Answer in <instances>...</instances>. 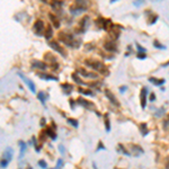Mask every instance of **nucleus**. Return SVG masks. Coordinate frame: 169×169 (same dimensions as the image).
<instances>
[{
  "mask_svg": "<svg viewBox=\"0 0 169 169\" xmlns=\"http://www.w3.org/2000/svg\"><path fill=\"white\" fill-rule=\"evenodd\" d=\"M58 40L60 42H62L63 44L69 46V48H79V46L81 45V41L80 40H76L71 33H68L66 31H61L58 34Z\"/></svg>",
  "mask_w": 169,
  "mask_h": 169,
  "instance_id": "obj_1",
  "label": "nucleus"
},
{
  "mask_svg": "<svg viewBox=\"0 0 169 169\" xmlns=\"http://www.w3.org/2000/svg\"><path fill=\"white\" fill-rule=\"evenodd\" d=\"M83 63H85V66L86 67L95 70V71H98V72H100V73H105V75L108 73V71H107V69H106V66H105L102 61H99V60L86 59L83 61Z\"/></svg>",
  "mask_w": 169,
  "mask_h": 169,
  "instance_id": "obj_2",
  "label": "nucleus"
},
{
  "mask_svg": "<svg viewBox=\"0 0 169 169\" xmlns=\"http://www.w3.org/2000/svg\"><path fill=\"white\" fill-rule=\"evenodd\" d=\"M45 26H44V23L42 19H36L33 25V32H34L35 35L37 36H41V35H44L45 34Z\"/></svg>",
  "mask_w": 169,
  "mask_h": 169,
  "instance_id": "obj_3",
  "label": "nucleus"
},
{
  "mask_svg": "<svg viewBox=\"0 0 169 169\" xmlns=\"http://www.w3.org/2000/svg\"><path fill=\"white\" fill-rule=\"evenodd\" d=\"M89 21H90L89 16H83V17L80 19L79 24H78V27L76 28L77 33H85V32L87 31L88 26H89Z\"/></svg>",
  "mask_w": 169,
  "mask_h": 169,
  "instance_id": "obj_4",
  "label": "nucleus"
},
{
  "mask_svg": "<svg viewBox=\"0 0 169 169\" xmlns=\"http://www.w3.org/2000/svg\"><path fill=\"white\" fill-rule=\"evenodd\" d=\"M48 46L51 48H53L55 52H58L59 54H61L62 56H66V52H64V50H63V48L61 46V45L59 44V42L58 41H54V40H50V41L48 42Z\"/></svg>",
  "mask_w": 169,
  "mask_h": 169,
  "instance_id": "obj_5",
  "label": "nucleus"
},
{
  "mask_svg": "<svg viewBox=\"0 0 169 169\" xmlns=\"http://www.w3.org/2000/svg\"><path fill=\"white\" fill-rule=\"evenodd\" d=\"M86 6L83 5V2H76L75 5H72L71 7H70V13L73 15H78L80 13H83V11L86 10Z\"/></svg>",
  "mask_w": 169,
  "mask_h": 169,
  "instance_id": "obj_6",
  "label": "nucleus"
},
{
  "mask_svg": "<svg viewBox=\"0 0 169 169\" xmlns=\"http://www.w3.org/2000/svg\"><path fill=\"white\" fill-rule=\"evenodd\" d=\"M104 48L108 52H117V45L114 40H107L104 43Z\"/></svg>",
  "mask_w": 169,
  "mask_h": 169,
  "instance_id": "obj_7",
  "label": "nucleus"
},
{
  "mask_svg": "<svg viewBox=\"0 0 169 169\" xmlns=\"http://www.w3.org/2000/svg\"><path fill=\"white\" fill-rule=\"evenodd\" d=\"M77 73H80L83 77L85 78H90V79H96L97 78V75L94 72H90L88 70H86L85 68H78L77 69Z\"/></svg>",
  "mask_w": 169,
  "mask_h": 169,
  "instance_id": "obj_8",
  "label": "nucleus"
},
{
  "mask_svg": "<svg viewBox=\"0 0 169 169\" xmlns=\"http://www.w3.org/2000/svg\"><path fill=\"white\" fill-rule=\"evenodd\" d=\"M18 76H19V77L21 78V79L24 80V83H26V85L28 86V88H29V89L32 90V93H33V94L36 93V88H35V85H34V83H33V81H32L31 79H28V78H26V77H25L24 75H23V73H18Z\"/></svg>",
  "mask_w": 169,
  "mask_h": 169,
  "instance_id": "obj_9",
  "label": "nucleus"
},
{
  "mask_svg": "<svg viewBox=\"0 0 169 169\" xmlns=\"http://www.w3.org/2000/svg\"><path fill=\"white\" fill-rule=\"evenodd\" d=\"M147 95H148V89L143 87L141 89V93H140V102H141L142 108H145V106H147Z\"/></svg>",
  "mask_w": 169,
  "mask_h": 169,
  "instance_id": "obj_10",
  "label": "nucleus"
},
{
  "mask_svg": "<svg viewBox=\"0 0 169 169\" xmlns=\"http://www.w3.org/2000/svg\"><path fill=\"white\" fill-rule=\"evenodd\" d=\"M50 5H51V8L53 10L56 11V13H59V11L62 9L63 2H62V0H51Z\"/></svg>",
  "mask_w": 169,
  "mask_h": 169,
  "instance_id": "obj_11",
  "label": "nucleus"
},
{
  "mask_svg": "<svg viewBox=\"0 0 169 169\" xmlns=\"http://www.w3.org/2000/svg\"><path fill=\"white\" fill-rule=\"evenodd\" d=\"M130 150H131V155L134 156V157H139L140 155L143 153V149L140 147V145H135V144H131L130 145Z\"/></svg>",
  "mask_w": 169,
  "mask_h": 169,
  "instance_id": "obj_12",
  "label": "nucleus"
},
{
  "mask_svg": "<svg viewBox=\"0 0 169 169\" xmlns=\"http://www.w3.org/2000/svg\"><path fill=\"white\" fill-rule=\"evenodd\" d=\"M31 66L33 68H36V69H41V70H45L48 68V64L43 61H40V60H33L31 62Z\"/></svg>",
  "mask_w": 169,
  "mask_h": 169,
  "instance_id": "obj_13",
  "label": "nucleus"
},
{
  "mask_svg": "<svg viewBox=\"0 0 169 169\" xmlns=\"http://www.w3.org/2000/svg\"><path fill=\"white\" fill-rule=\"evenodd\" d=\"M104 93H105V96H106L107 98L110 100V103L114 104L115 106H120V103H118V100L116 99V97H115L113 94L110 93L109 89H105V90H104Z\"/></svg>",
  "mask_w": 169,
  "mask_h": 169,
  "instance_id": "obj_14",
  "label": "nucleus"
},
{
  "mask_svg": "<svg viewBox=\"0 0 169 169\" xmlns=\"http://www.w3.org/2000/svg\"><path fill=\"white\" fill-rule=\"evenodd\" d=\"M13 156H14V151H13V149L8 147V148H6V150H5V152H4V158H2V160L9 163V161L13 159Z\"/></svg>",
  "mask_w": 169,
  "mask_h": 169,
  "instance_id": "obj_15",
  "label": "nucleus"
},
{
  "mask_svg": "<svg viewBox=\"0 0 169 169\" xmlns=\"http://www.w3.org/2000/svg\"><path fill=\"white\" fill-rule=\"evenodd\" d=\"M77 103L79 104V105H81V106L88 108V109H91V108H94V104L91 103V102H89V100L83 99V97H79V98L77 99Z\"/></svg>",
  "mask_w": 169,
  "mask_h": 169,
  "instance_id": "obj_16",
  "label": "nucleus"
},
{
  "mask_svg": "<svg viewBox=\"0 0 169 169\" xmlns=\"http://www.w3.org/2000/svg\"><path fill=\"white\" fill-rule=\"evenodd\" d=\"M48 18H50V21H52V24H53V26H54L55 28L60 27V21H59V18H58L56 15L50 13V14H48Z\"/></svg>",
  "mask_w": 169,
  "mask_h": 169,
  "instance_id": "obj_17",
  "label": "nucleus"
},
{
  "mask_svg": "<svg viewBox=\"0 0 169 169\" xmlns=\"http://www.w3.org/2000/svg\"><path fill=\"white\" fill-rule=\"evenodd\" d=\"M38 78L43 80H52V81H58V78L52 75H46V73H37Z\"/></svg>",
  "mask_w": 169,
  "mask_h": 169,
  "instance_id": "obj_18",
  "label": "nucleus"
},
{
  "mask_svg": "<svg viewBox=\"0 0 169 169\" xmlns=\"http://www.w3.org/2000/svg\"><path fill=\"white\" fill-rule=\"evenodd\" d=\"M45 38L48 40V42L50 41L52 38V36H53V28H52V26L50 24L46 26V29H45V34H44Z\"/></svg>",
  "mask_w": 169,
  "mask_h": 169,
  "instance_id": "obj_19",
  "label": "nucleus"
},
{
  "mask_svg": "<svg viewBox=\"0 0 169 169\" xmlns=\"http://www.w3.org/2000/svg\"><path fill=\"white\" fill-rule=\"evenodd\" d=\"M44 58L46 61H50V64H54V63H56V59H55V56L52 53H50V52H48V53H45L44 54Z\"/></svg>",
  "mask_w": 169,
  "mask_h": 169,
  "instance_id": "obj_20",
  "label": "nucleus"
},
{
  "mask_svg": "<svg viewBox=\"0 0 169 169\" xmlns=\"http://www.w3.org/2000/svg\"><path fill=\"white\" fill-rule=\"evenodd\" d=\"M149 81L151 83H153L155 86H161V85H163L166 83L165 79H157V78H153V77L149 78Z\"/></svg>",
  "mask_w": 169,
  "mask_h": 169,
  "instance_id": "obj_21",
  "label": "nucleus"
},
{
  "mask_svg": "<svg viewBox=\"0 0 169 169\" xmlns=\"http://www.w3.org/2000/svg\"><path fill=\"white\" fill-rule=\"evenodd\" d=\"M61 87H62V89L64 90V94H67V95H69L73 89V86L70 85V83H63V85H61Z\"/></svg>",
  "mask_w": 169,
  "mask_h": 169,
  "instance_id": "obj_22",
  "label": "nucleus"
},
{
  "mask_svg": "<svg viewBox=\"0 0 169 169\" xmlns=\"http://www.w3.org/2000/svg\"><path fill=\"white\" fill-rule=\"evenodd\" d=\"M45 132H46V134H48V136H50V138H51L52 140H55V139H56V133L54 132V130H53V129H51V128H46Z\"/></svg>",
  "mask_w": 169,
  "mask_h": 169,
  "instance_id": "obj_23",
  "label": "nucleus"
},
{
  "mask_svg": "<svg viewBox=\"0 0 169 169\" xmlns=\"http://www.w3.org/2000/svg\"><path fill=\"white\" fill-rule=\"evenodd\" d=\"M140 132L142 133V135H143V136H145V135L149 133L148 125L145 124V123H141V124H140Z\"/></svg>",
  "mask_w": 169,
  "mask_h": 169,
  "instance_id": "obj_24",
  "label": "nucleus"
},
{
  "mask_svg": "<svg viewBox=\"0 0 169 169\" xmlns=\"http://www.w3.org/2000/svg\"><path fill=\"white\" fill-rule=\"evenodd\" d=\"M18 144L21 145V152H19V159L23 158V156L25 153V150H26V143L23 141H19L18 142Z\"/></svg>",
  "mask_w": 169,
  "mask_h": 169,
  "instance_id": "obj_25",
  "label": "nucleus"
},
{
  "mask_svg": "<svg viewBox=\"0 0 169 169\" xmlns=\"http://www.w3.org/2000/svg\"><path fill=\"white\" fill-rule=\"evenodd\" d=\"M78 91H79L80 94H83V95H86V96H94V94L91 90L89 89H83V88H81V87H79L78 88Z\"/></svg>",
  "mask_w": 169,
  "mask_h": 169,
  "instance_id": "obj_26",
  "label": "nucleus"
},
{
  "mask_svg": "<svg viewBox=\"0 0 169 169\" xmlns=\"http://www.w3.org/2000/svg\"><path fill=\"white\" fill-rule=\"evenodd\" d=\"M37 97H38V99L41 100V103L45 106V100H46V98L48 97V95H46L45 93H43V91H41V93H38Z\"/></svg>",
  "mask_w": 169,
  "mask_h": 169,
  "instance_id": "obj_27",
  "label": "nucleus"
},
{
  "mask_svg": "<svg viewBox=\"0 0 169 169\" xmlns=\"http://www.w3.org/2000/svg\"><path fill=\"white\" fill-rule=\"evenodd\" d=\"M72 79H73V81H75L76 83H78V85H85V83L80 79V77L77 75V72L72 73Z\"/></svg>",
  "mask_w": 169,
  "mask_h": 169,
  "instance_id": "obj_28",
  "label": "nucleus"
},
{
  "mask_svg": "<svg viewBox=\"0 0 169 169\" xmlns=\"http://www.w3.org/2000/svg\"><path fill=\"white\" fill-rule=\"evenodd\" d=\"M117 150L120 152H121V153H123V155H125V156H131V152H129V151H126V150H125V148L124 147H123V145L122 144H118L117 145Z\"/></svg>",
  "mask_w": 169,
  "mask_h": 169,
  "instance_id": "obj_29",
  "label": "nucleus"
},
{
  "mask_svg": "<svg viewBox=\"0 0 169 169\" xmlns=\"http://www.w3.org/2000/svg\"><path fill=\"white\" fill-rule=\"evenodd\" d=\"M105 128H106L107 132L110 131V124H109V120H108V114H105Z\"/></svg>",
  "mask_w": 169,
  "mask_h": 169,
  "instance_id": "obj_30",
  "label": "nucleus"
},
{
  "mask_svg": "<svg viewBox=\"0 0 169 169\" xmlns=\"http://www.w3.org/2000/svg\"><path fill=\"white\" fill-rule=\"evenodd\" d=\"M68 123H70V124L72 125L73 128H78L79 126V123H78V121L77 120H75V118H68Z\"/></svg>",
  "mask_w": 169,
  "mask_h": 169,
  "instance_id": "obj_31",
  "label": "nucleus"
},
{
  "mask_svg": "<svg viewBox=\"0 0 169 169\" xmlns=\"http://www.w3.org/2000/svg\"><path fill=\"white\" fill-rule=\"evenodd\" d=\"M153 45H155V48H160V50H165V48H166L165 45H162L161 43H160V42H158V41H155V42H153Z\"/></svg>",
  "mask_w": 169,
  "mask_h": 169,
  "instance_id": "obj_32",
  "label": "nucleus"
},
{
  "mask_svg": "<svg viewBox=\"0 0 169 169\" xmlns=\"http://www.w3.org/2000/svg\"><path fill=\"white\" fill-rule=\"evenodd\" d=\"M136 48H138L139 50V53H145V48H143V46H141L139 43H136Z\"/></svg>",
  "mask_w": 169,
  "mask_h": 169,
  "instance_id": "obj_33",
  "label": "nucleus"
},
{
  "mask_svg": "<svg viewBox=\"0 0 169 169\" xmlns=\"http://www.w3.org/2000/svg\"><path fill=\"white\" fill-rule=\"evenodd\" d=\"M62 165H63V160H62V159H59V160H58V162H56V167H55V169H61Z\"/></svg>",
  "mask_w": 169,
  "mask_h": 169,
  "instance_id": "obj_34",
  "label": "nucleus"
},
{
  "mask_svg": "<svg viewBox=\"0 0 169 169\" xmlns=\"http://www.w3.org/2000/svg\"><path fill=\"white\" fill-rule=\"evenodd\" d=\"M38 165H40V167H42L43 169H45L48 167V165H46V162H45L44 160H40V161H38Z\"/></svg>",
  "mask_w": 169,
  "mask_h": 169,
  "instance_id": "obj_35",
  "label": "nucleus"
},
{
  "mask_svg": "<svg viewBox=\"0 0 169 169\" xmlns=\"http://www.w3.org/2000/svg\"><path fill=\"white\" fill-rule=\"evenodd\" d=\"M147 56H145V53H139L138 54V59H140V60H143V59H145Z\"/></svg>",
  "mask_w": 169,
  "mask_h": 169,
  "instance_id": "obj_36",
  "label": "nucleus"
},
{
  "mask_svg": "<svg viewBox=\"0 0 169 169\" xmlns=\"http://www.w3.org/2000/svg\"><path fill=\"white\" fill-rule=\"evenodd\" d=\"M168 126H169V115H168V116H167V120H166V122H165V123H163V128H168Z\"/></svg>",
  "mask_w": 169,
  "mask_h": 169,
  "instance_id": "obj_37",
  "label": "nucleus"
},
{
  "mask_svg": "<svg viewBox=\"0 0 169 169\" xmlns=\"http://www.w3.org/2000/svg\"><path fill=\"white\" fill-rule=\"evenodd\" d=\"M103 149H105V147L103 145L102 142H99V143H98V149H97V151H98V150H103Z\"/></svg>",
  "mask_w": 169,
  "mask_h": 169,
  "instance_id": "obj_38",
  "label": "nucleus"
},
{
  "mask_svg": "<svg viewBox=\"0 0 169 169\" xmlns=\"http://www.w3.org/2000/svg\"><path fill=\"white\" fill-rule=\"evenodd\" d=\"M156 99V96L155 94H150V102H153Z\"/></svg>",
  "mask_w": 169,
  "mask_h": 169,
  "instance_id": "obj_39",
  "label": "nucleus"
},
{
  "mask_svg": "<svg viewBox=\"0 0 169 169\" xmlns=\"http://www.w3.org/2000/svg\"><path fill=\"white\" fill-rule=\"evenodd\" d=\"M166 169H169V157L166 160Z\"/></svg>",
  "mask_w": 169,
  "mask_h": 169,
  "instance_id": "obj_40",
  "label": "nucleus"
},
{
  "mask_svg": "<svg viewBox=\"0 0 169 169\" xmlns=\"http://www.w3.org/2000/svg\"><path fill=\"white\" fill-rule=\"evenodd\" d=\"M40 124H41V126H45V118H42Z\"/></svg>",
  "mask_w": 169,
  "mask_h": 169,
  "instance_id": "obj_41",
  "label": "nucleus"
},
{
  "mask_svg": "<svg viewBox=\"0 0 169 169\" xmlns=\"http://www.w3.org/2000/svg\"><path fill=\"white\" fill-rule=\"evenodd\" d=\"M125 90H126V87H121V88H120V91H121V93H124Z\"/></svg>",
  "mask_w": 169,
  "mask_h": 169,
  "instance_id": "obj_42",
  "label": "nucleus"
},
{
  "mask_svg": "<svg viewBox=\"0 0 169 169\" xmlns=\"http://www.w3.org/2000/svg\"><path fill=\"white\" fill-rule=\"evenodd\" d=\"M169 66V61L168 62H166V63H163V64H162V67H168Z\"/></svg>",
  "mask_w": 169,
  "mask_h": 169,
  "instance_id": "obj_43",
  "label": "nucleus"
},
{
  "mask_svg": "<svg viewBox=\"0 0 169 169\" xmlns=\"http://www.w3.org/2000/svg\"><path fill=\"white\" fill-rule=\"evenodd\" d=\"M73 103H75L73 100H70V105H71V107H72V108H73V107H75V106H73Z\"/></svg>",
  "mask_w": 169,
  "mask_h": 169,
  "instance_id": "obj_44",
  "label": "nucleus"
},
{
  "mask_svg": "<svg viewBox=\"0 0 169 169\" xmlns=\"http://www.w3.org/2000/svg\"><path fill=\"white\" fill-rule=\"evenodd\" d=\"M59 148H60V150H61V152L63 153V152H64V150H63V147H62V145H60Z\"/></svg>",
  "mask_w": 169,
  "mask_h": 169,
  "instance_id": "obj_45",
  "label": "nucleus"
},
{
  "mask_svg": "<svg viewBox=\"0 0 169 169\" xmlns=\"http://www.w3.org/2000/svg\"><path fill=\"white\" fill-rule=\"evenodd\" d=\"M85 0H77V2H83Z\"/></svg>",
  "mask_w": 169,
  "mask_h": 169,
  "instance_id": "obj_46",
  "label": "nucleus"
},
{
  "mask_svg": "<svg viewBox=\"0 0 169 169\" xmlns=\"http://www.w3.org/2000/svg\"><path fill=\"white\" fill-rule=\"evenodd\" d=\"M115 1H117V0H110V2H115Z\"/></svg>",
  "mask_w": 169,
  "mask_h": 169,
  "instance_id": "obj_47",
  "label": "nucleus"
},
{
  "mask_svg": "<svg viewBox=\"0 0 169 169\" xmlns=\"http://www.w3.org/2000/svg\"><path fill=\"white\" fill-rule=\"evenodd\" d=\"M41 1H43V2H48V0H41Z\"/></svg>",
  "mask_w": 169,
  "mask_h": 169,
  "instance_id": "obj_48",
  "label": "nucleus"
},
{
  "mask_svg": "<svg viewBox=\"0 0 169 169\" xmlns=\"http://www.w3.org/2000/svg\"><path fill=\"white\" fill-rule=\"evenodd\" d=\"M27 169H33V168H32V167H28V168Z\"/></svg>",
  "mask_w": 169,
  "mask_h": 169,
  "instance_id": "obj_49",
  "label": "nucleus"
},
{
  "mask_svg": "<svg viewBox=\"0 0 169 169\" xmlns=\"http://www.w3.org/2000/svg\"><path fill=\"white\" fill-rule=\"evenodd\" d=\"M53 169H55V168H53Z\"/></svg>",
  "mask_w": 169,
  "mask_h": 169,
  "instance_id": "obj_50",
  "label": "nucleus"
}]
</instances>
